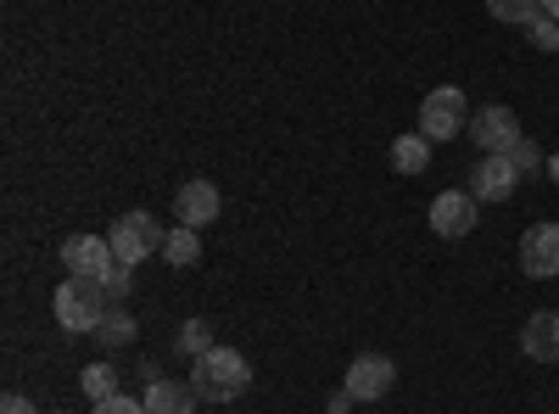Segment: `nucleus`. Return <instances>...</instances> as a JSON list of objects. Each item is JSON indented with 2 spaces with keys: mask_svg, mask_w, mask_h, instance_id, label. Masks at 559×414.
<instances>
[{
  "mask_svg": "<svg viewBox=\"0 0 559 414\" xmlns=\"http://www.w3.org/2000/svg\"><path fill=\"white\" fill-rule=\"evenodd\" d=\"M191 387H197L202 398H213V403H236V398L252 387V364H247V353H236V347H213V353L197 358Z\"/></svg>",
  "mask_w": 559,
  "mask_h": 414,
  "instance_id": "nucleus-1",
  "label": "nucleus"
},
{
  "mask_svg": "<svg viewBox=\"0 0 559 414\" xmlns=\"http://www.w3.org/2000/svg\"><path fill=\"white\" fill-rule=\"evenodd\" d=\"M107 314H112V303H107L102 281H68L57 292V326L68 336H96Z\"/></svg>",
  "mask_w": 559,
  "mask_h": 414,
  "instance_id": "nucleus-2",
  "label": "nucleus"
},
{
  "mask_svg": "<svg viewBox=\"0 0 559 414\" xmlns=\"http://www.w3.org/2000/svg\"><path fill=\"white\" fill-rule=\"evenodd\" d=\"M107 241H112V252H118V263H146V258H157L163 252V241H168V229L152 218V213H123L112 229H107Z\"/></svg>",
  "mask_w": 559,
  "mask_h": 414,
  "instance_id": "nucleus-3",
  "label": "nucleus"
},
{
  "mask_svg": "<svg viewBox=\"0 0 559 414\" xmlns=\"http://www.w3.org/2000/svg\"><path fill=\"white\" fill-rule=\"evenodd\" d=\"M471 102H464V90H453V84H442V90H431L426 102H419V134L426 141H453L459 129H471Z\"/></svg>",
  "mask_w": 559,
  "mask_h": 414,
  "instance_id": "nucleus-4",
  "label": "nucleus"
},
{
  "mask_svg": "<svg viewBox=\"0 0 559 414\" xmlns=\"http://www.w3.org/2000/svg\"><path fill=\"white\" fill-rule=\"evenodd\" d=\"M342 387L353 392V403H376V398H386V392L397 387V364L381 358V353H358V358L347 364V381H342Z\"/></svg>",
  "mask_w": 559,
  "mask_h": 414,
  "instance_id": "nucleus-5",
  "label": "nucleus"
},
{
  "mask_svg": "<svg viewBox=\"0 0 559 414\" xmlns=\"http://www.w3.org/2000/svg\"><path fill=\"white\" fill-rule=\"evenodd\" d=\"M62 263H68V281H107V269L118 263V252H112L107 236H73L62 247Z\"/></svg>",
  "mask_w": 559,
  "mask_h": 414,
  "instance_id": "nucleus-6",
  "label": "nucleus"
},
{
  "mask_svg": "<svg viewBox=\"0 0 559 414\" xmlns=\"http://www.w3.org/2000/svg\"><path fill=\"white\" fill-rule=\"evenodd\" d=\"M515 186H521V168L509 163V152L503 157H476V168H471V197L476 202H509L515 197Z\"/></svg>",
  "mask_w": 559,
  "mask_h": 414,
  "instance_id": "nucleus-7",
  "label": "nucleus"
},
{
  "mask_svg": "<svg viewBox=\"0 0 559 414\" xmlns=\"http://www.w3.org/2000/svg\"><path fill=\"white\" fill-rule=\"evenodd\" d=\"M471 134H476V152H487V157H503L509 146L521 141V118L509 113V107H481L476 118H471Z\"/></svg>",
  "mask_w": 559,
  "mask_h": 414,
  "instance_id": "nucleus-8",
  "label": "nucleus"
},
{
  "mask_svg": "<svg viewBox=\"0 0 559 414\" xmlns=\"http://www.w3.org/2000/svg\"><path fill=\"white\" fill-rule=\"evenodd\" d=\"M476 218H481V202H476L471 191H442V197L431 202V229H437L442 241L471 236V229H476Z\"/></svg>",
  "mask_w": 559,
  "mask_h": 414,
  "instance_id": "nucleus-9",
  "label": "nucleus"
},
{
  "mask_svg": "<svg viewBox=\"0 0 559 414\" xmlns=\"http://www.w3.org/2000/svg\"><path fill=\"white\" fill-rule=\"evenodd\" d=\"M521 269L526 281H554L559 274V224H532L521 236Z\"/></svg>",
  "mask_w": 559,
  "mask_h": 414,
  "instance_id": "nucleus-10",
  "label": "nucleus"
},
{
  "mask_svg": "<svg viewBox=\"0 0 559 414\" xmlns=\"http://www.w3.org/2000/svg\"><path fill=\"white\" fill-rule=\"evenodd\" d=\"M174 218H179L185 229L213 224V218H218V186H213V179H191V186H179V197H174Z\"/></svg>",
  "mask_w": 559,
  "mask_h": 414,
  "instance_id": "nucleus-11",
  "label": "nucleus"
},
{
  "mask_svg": "<svg viewBox=\"0 0 559 414\" xmlns=\"http://www.w3.org/2000/svg\"><path fill=\"white\" fill-rule=\"evenodd\" d=\"M521 347H526V358H537V364H559V308H543V314L526 319Z\"/></svg>",
  "mask_w": 559,
  "mask_h": 414,
  "instance_id": "nucleus-12",
  "label": "nucleus"
},
{
  "mask_svg": "<svg viewBox=\"0 0 559 414\" xmlns=\"http://www.w3.org/2000/svg\"><path fill=\"white\" fill-rule=\"evenodd\" d=\"M197 387L191 381H163V376H152V387H146V414H191L197 409Z\"/></svg>",
  "mask_w": 559,
  "mask_h": 414,
  "instance_id": "nucleus-13",
  "label": "nucleus"
},
{
  "mask_svg": "<svg viewBox=\"0 0 559 414\" xmlns=\"http://www.w3.org/2000/svg\"><path fill=\"white\" fill-rule=\"evenodd\" d=\"M426 163H431V141H426V134H397V141H392V168L397 174H419Z\"/></svg>",
  "mask_w": 559,
  "mask_h": 414,
  "instance_id": "nucleus-14",
  "label": "nucleus"
},
{
  "mask_svg": "<svg viewBox=\"0 0 559 414\" xmlns=\"http://www.w3.org/2000/svg\"><path fill=\"white\" fill-rule=\"evenodd\" d=\"M163 258L174 263V269H191L197 258H202V241H197V229H168V241H163Z\"/></svg>",
  "mask_w": 559,
  "mask_h": 414,
  "instance_id": "nucleus-15",
  "label": "nucleus"
},
{
  "mask_svg": "<svg viewBox=\"0 0 559 414\" xmlns=\"http://www.w3.org/2000/svg\"><path fill=\"white\" fill-rule=\"evenodd\" d=\"M487 17H492V23H515V28H526L532 17H543V0H487Z\"/></svg>",
  "mask_w": 559,
  "mask_h": 414,
  "instance_id": "nucleus-16",
  "label": "nucleus"
},
{
  "mask_svg": "<svg viewBox=\"0 0 559 414\" xmlns=\"http://www.w3.org/2000/svg\"><path fill=\"white\" fill-rule=\"evenodd\" d=\"M185 358H202V353H213L218 342H213V326H207V319H185V326H179V342H174Z\"/></svg>",
  "mask_w": 559,
  "mask_h": 414,
  "instance_id": "nucleus-17",
  "label": "nucleus"
},
{
  "mask_svg": "<svg viewBox=\"0 0 559 414\" xmlns=\"http://www.w3.org/2000/svg\"><path fill=\"white\" fill-rule=\"evenodd\" d=\"M79 387H84L90 403H107V398H118V370L112 364H90V370L79 376Z\"/></svg>",
  "mask_w": 559,
  "mask_h": 414,
  "instance_id": "nucleus-18",
  "label": "nucleus"
},
{
  "mask_svg": "<svg viewBox=\"0 0 559 414\" xmlns=\"http://www.w3.org/2000/svg\"><path fill=\"white\" fill-rule=\"evenodd\" d=\"M96 336H102V347H129V342H134V319L112 308V314L102 319V331H96Z\"/></svg>",
  "mask_w": 559,
  "mask_h": 414,
  "instance_id": "nucleus-19",
  "label": "nucleus"
},
{
  "mask_svg": "<svg viewBox=\"0 0 559 414\" xmlns=\"http://www.w3.org/2000/svg\"><path fill=\"white\" fill-rule=\"evenodd\" d=\"M526 34H532V45H537V51H559V23L543 12V17H532L526 23Z\"/></svg>",
  "mask_w": 559,
  "mask_h": 414,
  "instance_id": "nucleus-20",
  "label": "nucleus"
},
{
  "mask_svg": "<svg viewBox=\"0 0 559 414\" xmlns=\"http://www.w3.org/2000/svg\"><path fill=\"white\" fill-rule=\"evenodd\" d=\"M129 286H134V269H129V263H112V269H107V281H102V292H107V303H118V297H129Z\"/></svg>",
  "mask_w": 559,
  "mask_h": 414,
  "instance_id": "nucleus-21",
  "label": "nucleus"
},
{
  "mask_svg": "<svg viewBox=\"0 0 559 414\" xmlns=\"http://www.w3.org/2000/svg\"><path fill=\"white\" fill-rule=\"evenodd\" d=\"M509 163H515L521 174H537V168H543V152H537L532 141H515V146H509Z\"/></svg>",
  "mask_w": 559,
  "mask_h": 414,
  "instance_id": "nucleus-22",
  "label": "nucleus"
},
{
  "mask_svg": "<svg viewBox=\"0 0 559 414\" xmlns=\"http://www.w3.org/2000/svg\"><path fill=\"white\" fill-rule=\"evenodd\" d=\"M90 414H146V398H107V403H96V409H90Z\"/></svg>",
  "mask_w": 559,
  "mask_h": 414,
  "instance_id": "nucleus-23",
  "label": "nucleus"
},
{
  "mask_svg": "<svg viewBox=\"0 0 559 414\" xmlns=\"http://www.w3.org/2000/svg\"><path fill=\"white\" fill-rule=\"evenodd\" d=\"M0 414H34V403H28V398H17V392H12V398H7V403H0Z\"/></svg>",
  "mask_w": 559,
  "mask_h": 414,
  "instance_id": "nucleus-24",
  "label": "nucleus"
},
{
  "mask_svg": "<svg viewBox=\"0 0 559 414\" xmlns=\"http://www.w3.org/2000/svg\"><path fill=\"white\" fill-rule=\"evenodd\" d=\"M543 12H548V17L559 23V0H543Z\"/></svg>",
  "mask_w": 559,
  "mask_h": 414,
  "instance_id": "nucleus-25",
  "label": "nucleus"
},
{
  "mask_svg": "<svg viewBox=\"0 0 559 414\" xmlns=\"http://www.w3.org/2000/svg\"><path fill=\"white\" fill-rule=\"evenodd\" d=\"M548 179H559V157H548Z\"/></svg>",
  "mask_w": 559,
  "mask_h": 414,
  "instance_id": "nucleus-26",
  "label": "nucleus"
}]
</instances>
